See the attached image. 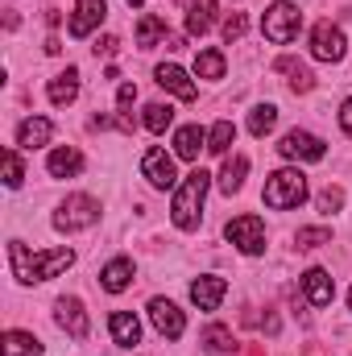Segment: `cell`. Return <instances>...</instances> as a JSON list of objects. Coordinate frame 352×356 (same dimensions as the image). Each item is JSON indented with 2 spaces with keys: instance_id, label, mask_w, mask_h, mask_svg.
<instances>
[{
  "instance_id": "cell-29",
  "label": "cell",
  "mask_w": 352,
  "mask_h": 356,
  "mask_svg": "<svg viewBox=\"0 0 352 356\" xmlns=\"http://www.w3.org/2000/svg\"><path fill=\"white\" fill-rule=\"evenodd\" d=\"M273 124H278V108H273V104H257V108L249 112V133H253V137H265Z\"/></svg>"
},
{
  "instance_id": "cell-27",
  "label": "cell",
  "mask_w": 352,
  "mask_h": 356,
  "mask_svg": "<svg viewBox=\"0 0 352 356\" xmlns=\"http://www.w3.org/2000/svg\"><path fill=\"white\" fill-rule=\"evenodd\" d=\"M4 356H46V353L29 332H8L4 336Z\"/></svg>"
},
{
  "instance_id": "cell-2",
  "label": "cell",
  "mask_w": 352,
  "mask_h": 356,
  "mask_svg": "<svg viewBox=\"0 0 352 356\" xmlns=\"http://www.w3.org/2000/svg\"><path fill=\"white\" fill-rule=\"evenodd\" d=\"M207 186H211V175H207V170H191V175L182 178V186H175V203H170L175 228H182V232H195V228H199Z\"/></svg>"
},
{
  "instance_id": "cell-21",
  "label": "cell",
  "mask_w": 352,
  "mask_h": 356,
  "mask_svg": "<svg viewBox=\"0 0 352 356\" xmlns=\"http://www.w3.org/2000/svg\"><path fill=\"white\" fill-rule=\"evenodd\" d=\"M129 282H133V261H129V257H116V261H108V266L99 269V286H104L108 294L129 290Z\"/></svg>"
},
{
  "instance_id": "cell-13",
  "label": "cell",
  "mask_w": 352,
  "mask_h": 356,
  "mask_svg": "<svg viewBox=\"0 0 352 356\" xmlns=\"http://www.w3.org/2000/svg\"><path fill=\"white\" fill-rule=\"evenodd\" d=\"M108 17V4L104 0H75V17H71V38H88L95 25H104Z\"/></svg>"
},
{
  "instance_id": "cell-39",
  "label": "cell",
  "mask_w": 352,
  "mask_h": 356,
  "mask_svg": "<svg viewBox=\"0 0 352 356\" xmlns=\"http://www.w3.org/2000/svg\"><path fill=\"white\" fill-rule=\"evenodd\" d=\"M129 4H133V8H141V4H145V0H129Z\"/></svg>"
},
{
  "instance_id": "cell-15",
  "label": "cell",
  "mask_w": 352,
  "mask_h": 356,
  "mask_svg": "<svg viewBox=\"0 0 352 356\" xmlns=\"http://www.w3.org/2000/svg\"><path fill=\"white\" fill-rule=\"evenodd\" d=\"M154 75H158V88H166L170 95H178V99H186V104H191V99L199 95V88L191 83V75H186L182 67H175V63H162V67H158Z\"/></svg>"
},
{
  "instance_id": "cell-35",
  "label": "cell",
  "mask_w": 352,
  "mask_h": 356,
  "mask_svg": "<svg viewBox=\"0 0 352 356\" xmlns=\"http://www.w3.org/2000/svg\"><path fill=\"white\" fill-rule=\"evenodd\" d=\"M245 29H249L245 13H232V17L224 21V42H241V38H245Z\"/></svg>"
},
{
  "instance_id": "cell-37",
  "label": "cell",
  "mask_w": 352,
  "mask_h": 356,
  "mask_svg": "<svg viewBox=\"0 0 352 356\" xmlns=\"http://www.w3.org/2000/svg\"><path fill=\"white\" fill-rule=\"evenodd\" d=\"M340 129H344V133L352 137V95L344 99V108H340Z\"/></svg>"
},
{
  "instance_id": "cell-28",
  "label": "cell",
  "mask_w": 352,
  "mask_h": 356,
  "mask_svg": "<svg viewBox=\"0 0 352 356\" xmlns=\"http://www.w3.org/2000/svg\"><path fill=\"white\" fill-rule=\"evenodd\" d=\"M237 141V129H232V120H216L211 124V133H207V149L211 154H228V145Z\"/></svg>"
},
{
  "instance_id": "cell-40",
  "label": "cell",
  "mask_w": 352,
  "mask_h": 356,
  "mask_svg": "<svg viewBox=\"0 0 352 356\" xmlns=\"http://www.w3.org/2000/svg\"><path fill=\"white\" fill-rule=\"evenodd\" d=\"M349 307H352V290H349Z\"/></svg>"
},
{
  "instance_id": "cell-4",
  "label": "cell",
  "mask_w": 352,
  "mask_h": 356,
  "mask_svg": "<svg viewBox=\"0 0 352 356\" xmlns=\"http://www.w3.org/2000/svg\"><path fill=\"white\" fill-rule=\"evenodd\" d=\"M298 29H303V13H298V4H290V0H273V4L265 8L262 33L273 42V46L294 42V38H298Z\"/></svg>"
},
{
  "instance_id": "cell-8",
  "label": "cell",
  "mask_w": 352,
  "mask_h": 356,
  "mask_svg": "<svg viewBox=\"0 0 352 356\" xmlns=\"http://www.w3.org/2000/svg\"><path fill=\"white\" fill-rule=\"evenodd\" d=\"M141 175H145L150 186H158V191H170V186L178 182L175 158H170L162 145H150V149H145V158H141Z\"/></svg>"
},
{
  "instance_id": "cell-19",
  "label": "cell",
  "mask_w": 352,
  "mask_h": 356,
  "mask_svg": "<svg viewBox=\"0 0 352 356\" xmlns=\"http://www.w3.org/2000/svg\"><path fill=\"white\" fill-rule=\"evenodd\" d=\"M216 25V0H186V33L203 38Z\"/></svg>"
},
{
  "instance_id": "cell-18",
  "label": "cell",
  "mask_w": 352,
  "mask_h": 356,
  "mask_svg": "<svg viewBox=\"0 0 352 356\" xmlns=\"http://www.w3.org/2000/svg\"><path fill=\"white\" fill-rule=\"evenodd\" d=\"M46 170L54 178H75L79 170H83V154L75 149V145H58L50 158H46Z\"/></svg>"
},
{
  "instance_id": "cell-7",
  "label": "cell",
  "mask_w": 352,
  "mask_h": 356,
  "mask_svg": "<svg viewBox=\"0 0 352 356\" xmlns=\"http://www.w3.org/2000/svg\"><path fill=\"white\" fill-rule=\"evenodd\" d=\"M278 154H282V158H290V162H323L328 145H323L315 133H303V129H294V133H286V137H282Z\"/></svg>"
},
{
  "instance_id": "cell-38",
  "label": "cell",
  "mask_w": 352,
  "mask_h": 356,
  "mask_svg": "<svg viewBox=\"0 0 352 356\" xmlns=\"http://www.w3.org/2000/svg\"><path fill=\"white\" fill-rule=\"evenodd\" d=\"M116 46H120V42L108 33V38H99V42H95V54H116Z\"/></svg>"
},
{
  "instance_id": "cell-12",
  "label": "cell",
  "mask_w": 352,
  "mask_h": 356,
  "mask_svg": "<svg viewBox=\"0 0 352 356\" xmlns=\"http://www.w3.org/2000/svg\"><path fill=\"white\" fill-rule=\"evenodd\" d=\"M224 294H228V282L216 277V273H203V277L191 282V302H195L199 311H216V307L224 302Z\"/></svg>"
},
{
  "instance_id": "cell-30",
  "label": "cell",
  "mask_w": 352,
  "mask_h": 356,
  "mask_svg": "<svg viewBox=\"0 0 352 356\" xmlns=\"http://www.w3.org/2000/svg\"><path fill=\"white\" fill-rule=\"evenodd\" d=\"M141 120H145V129H150V133H166V129H170V120H175V108H170V104H150Z\"/></svg>"
},
{
  "instance_id": "cell-3",
  "label": "cell",
  "mask_w": 352,
  "mask_h": 356,
  "mask_svg": "<svg viewBox=\"0 0 352 356\" xmlns=\"http://www.w3.org/2000/svg\"><path fill=\"white\" fill-rule=\"evenodd\" d=\"M265 207H273V211H290V207H298L303 199H307V175L303 170H273L269 182H265Z\"/></svg>"
},
{
  "instance_id": "cell-9",
  "label": "cell",
  "mask_w": 352,
  "mask_h": 356,
  "mask_svg": "<svg viewBox=\"0 0 352 356\" xmlns=\"http://www.w3.org/2000/svg\"><path fill=\"white\" fill-rule=\"evenodd\" d=\"M344 33L332 25V21H319L315 29H311V54L319 58V63H340L344 58Z\"/></svg>"
},
{
  "instance_id": "cell-1",
  "label": "cell",
  "mask_w": 352,
  "mask_h": 356,
  "mask_svg": "<svg viewBox=\"0 0 352 356\" xmlns=\"http://www.w3.org/2000/svg\"><path fill=\"white\" fill-rule=\"evenodd\" d=\"M8 257H13V277H17L21 286H33V282H50V277H58L63 269L75 266V249L29 253L21 241H8Z\"/></svg>"
},
{
  "instance_id": "cell-5",
  "label": "cell",
  "mask_w": 352,
  "mask_h": 356,
  "mask_svg": "<svg viewBox=\"0 0 352 356\" xmlns=\"http://www.w3.org/2000/svg\"><path fill=\"white\" fill-rule=\"evenodd\" d=\"M99 220V203L91 195H67L63 207L54 211V228L58 232H79V228H91Z\"/></svg>"
},
{
  "instance_id": "cell-11",
  "label": "cell",
  "mask_w": 352,
  "mask_h": 356,
  "mask_svg": "<svg viewBox=\"0 0 352 356\" xmlns=\"http://www.w3.org/2000/svg\"><path fill=\"white\" fill-rule=\"evenodd\" d=\"M150 319H154L158 336H166V340H178L186 332V319H182V311H178L170 298H154L150 302Z\"/></svg>"
},
{
  "instance_id": "cell-34",
  "label": "cell",
  "mask_w": 352,
  "mask_h": 356,
  "mask_svg": "<svg viewBox=\"0 0 352 356\" xmlns=\"http://www.w3.org/2000/svg\"><path fill=\"white\" fill-rule=\"evenodd\" d=\"M315 203H319V211H323V216H332V211H340V207H344V191H340V186H328V191H319V199H315Z\"/></svg>"
},
{
  "instance_id": "cell-16",
  "label": "cell",
  "mask_w": 352,
  "mask_h": 356,
  "mask_svg": "<svg viewBox=\"0 0 352 356\" xmlns=\"http://www.w3.org/2000/svg\"><path fill=\"white\" fill-rule=\"evenodd\" d=\"M50 137H54V124H50L46 116H29V120L17 124V145H21V149H42Z\"/></svg>"
},
{
  "instance_id": "cell-25",
  "label": "cell",
  "mask_w": 352,
  "mask_h": 356,
  "mask_svg": "<svg viewBox=\"0 0 352 356\" xmlns=\"http://www.w3.org/2000/svg\"><path fill=\"white\" fill-rule=\"evenodd\" d=\"M273 71L290 75V88H294V91H311V88H315V75H311V67H307V63H294V58H278V63H273Z\"/></svg>"
},
{
  "instance_id": "cell-32",
  "label": "cell",
  "mask_w": 352,
  "mask_h": 356,
  "mask_svg": "<svg viewBox=\"0 0 352 356\" xmlns=\"http://www.w3.org/2000/svg\"><path fill=\"white\" fill-rule=\"evenodd\" d=\"M25 182V166H21V154L17 149H4V186L17 191Z\"/></svg>"
},
{
  "instance_id": "cell-6",
  "label": "cell",
  "mask_w": 352,
  "mask_h": 356,
  "mask_svg": "<svg viewBox=\"0 0 352 356\" xmlns=\"http://www.w3.org/2000/svg\"><path fill=\"white\" fill-rule=\"evenodd\" d=\"M224 236L245 253V257H257L265 253V224L257 216H237V220H228V228H224Z\"/></svg>"
},
{
  "instance_id": "cell-24",
  "label": "cell",
  "mask_w": 352,
  "mask_h": 356,
  "mask_svg": "<svg viewBox=\"0 0 352 356\" xmlns=\"http://www.w3.org/2000/svg\"><path fill=\"white\" fill-rule=\"evenodd\" d=\"M245 175H249V158H245V154L228 158L224 170H220V191H224V195H237V191L245 186Z\"/></svg>"
},
{
  "instance_id": "cell-22",
  "label": "cell",
  "mask_w": 352,
  "mask_h": 356,
  "mask_svg": "<svg viewBox=\"0 0 352 356\" xmlns=\"http://www.w3.org/2000/svg\"><path fill=\"white\" fill-rule=\"evenodd\" d=\"M46 95H50V104H54V108H67V104L79 95V71H75V67H67L63 75H54V79H50V88H46Z\"/></svg>"
},
{
  "instance_id": "cell-33",
  "label": "cell",
  "mask_w": 352,
  "mask_h": 356,
  "mask_svg": "<svg viewBox=\"0 0 352 356\" xmlns=\"http://www.w3.org/2000/svg\"><path fill=\"white\" fill-rule=\"evenodd\" d=\"M294 245H298V249H319V245H332V232H328V228H298Z\"/></svg>"
},
{
  "instance_id": "cell-10",
  "label": "cell",
  "mask_w": 352,
  "mask_h": 356,
  "mask_svg": "<svg viewBox=\"0 0 352 356\" xmlns=\"http://www.w3.org/2000/svg\"><path fill=\"white\" fill-rule=\"evenodd\" d=\"M54 319H58V327L67 332V336H75V340H88L91 323H88V311H83V302L79 298H58L54 302Z\"/></svg>"
},
{
  "instance_id": "cell-26",
  "label": "cell",
  "mask_w": 352,
  "mask_h": 356,
  "mask_svg": "<svg viewBox=\"0 0 352 356\" xmlns=\"http://www.w3.org/2000/svg\"><path fill=\"white\" fill-rule=\"evenodd\" d=\"M224 71H228V63H224L220 50H199V58H195V75L199 79H224Z\"/></svg>"
},
{
  "instance_id": "cell-17",
  "label": "cell",
  "mask_w": 352,
  "mask_h": 356,
  "mask_svg": "<svg viewBox=\"0 0 352 356\" xmlns=\"http://www.w3.org/2000/svg\"><path fill=\"white\" fill-rule=\"evenodd\" d=\"M108 332H112V344H120V348H133V344L141 340V323H137L133 311H112Z\"/></svg>"
},
{
  "instance_id": "cell-31",
  "label": "cell",
  "mask_w": 352,
  "mask_h": 356,
  "mask_svg": "<svg viewBox=\"0 0 352 356\" xmlns=\"http://www.w3.org/2000/svg\"><path fill=\"white\" fill-rule=\"evenodd\" d=\"M203 344H207L211 353H232V348H237V340H232V332H228L224 323H211V327L203 332Z\"/></svg>"
},
{
  "instance_id": "cell-23",
  "label": "cell",
  "mask_w": 352,
  "mask_h": 356,
  "mask_svg": "<svg viewBox=\"0 0 352 356\" xmlns=\"http://www.w3.org/2000/svg\"><path fill=\"white\" fill-rule=\"evenodd\" d=\"M170 38V29H166V21L162 17H154V13H145L141 21H137V46L141 50H154L158 42H166Z\"/></svg>"
},
{
  "instance_id": "cell-14",
  "label": "cell",
  "mask_w": 352,
  "mask_h": 356,
  "mask_svg": "<svg viewBox=\"0 0 352 356\" xmlns=\"http://www.w3.org/2000/svg\"><path fill=\"white\" fill-rule=\"evenodd\" d=\"M303 294H307V302L311 307H328L332 302V294H336V282H332V273L328 269H307L303 273Z\"/></svg>"
},
{
  "instance_id": "cell-20",
  "label": "cell",
  "mask_w": 352,
  "mask_h": 356,
  "mask_svg": "<svg viewBox=\"0 0 352 356\" xmlns=\"http://www.w3.org/2000/svg\"><path fill=\"white\" fill-rule=\"evenodd\" d=\"M199 149H207V133H203L199 124H182V129L175 133V154L182 158V162H195Z\"/></svg>"
},
{
  "instance_id": "cell-36",
  "label": "cell",
  "mask_w": 352,
  "mask_h": 356,
  "mask_svg": "<svg viewBox=\"0 0 352 356\" xmlns=\"http://www.w3.org/2000/svg\"><path fill=\"white\" fill-rule=\"evenodd\" d=\"M133 99H137V88H133V83H120V91H116V108H120V112H129V108H133Z\"/></svg>"
}]
</instances>
